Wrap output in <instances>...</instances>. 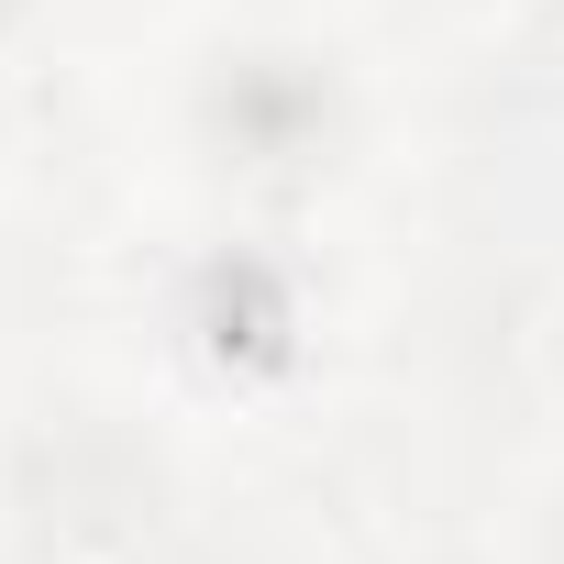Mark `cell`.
<instances>
[{"label": "cell", "instance_id": "1", "mask_svg": "<svg viewBox=\"0 0 564 564\" xmlns=\"http://www.w3.org/2000/svg\"><path fill=\"white\" fill-rule=\"evenodd\" d=\"M0 509L34 564H133L177 520V454L122 399H34L0 443Z\"/></svg>", "mask_w": 564, "mask_h": 564}, {"label": "cell", "instance_id": "7", "mask_svg": "<svg viewBox=\"0 0 564 564\" xmlns=\"http://www.w3.org/2000/svg\"><path fill=\"white\" fill-rule=\"evenodd\" d=\"M23 12H34V0H0V34H12V23H23Z\"/></svg>", "mask_w": 564, "mask_h": 564}, {"label": "cell", "instance_id": "2", "mask_svg": "<svg viewBox=\"0 0 564 564\" xmlns=\"http://www.w3.org/2000/svg\"><path fill=\"white\" fill-rule=\"evenodd\" d=\"M199 144L221 177H254V188H322L355 144V100H344V67L322 45H221L199 100H188Z\"/></svg>", "mask_w": 564, "mask_h": 564}, {"label": "cell", "instance_id": "6", "mask_svg": "<svg viewBox=\"0 0 564 564\" xmlns=\"http://www.w3.org/2000/svg\"><path fill=\"white\" fill-rule=\"evenodd\" d=\"M542 377H553V399H564V322L542 333Z\"/></svg>", "mask_w": 564, "mask_h": 564}, {"label": "cell", "instance_id": "4", "mask_svg": "<svg viewBox=\"0 0 564 564\" xmlns=\"http://www.w3.org/2000/svg\"><path fill=\"white\" fill-rule=\"evenodd\" d=\"M133 564H265V553H254V542H232V531H188V520H166Z\"/></svg>", "mask_w": 564, "mask_h": 564}, {"label": "cell", "instance_id": "5", "mask_svg": "<svg viewBox=\"0 0 564 564\" xmlns=\"http://www.w3.org/2000/svg\"><path fill=\"white\" fill-rule=\"evenodd\" d=\"M531 564H564V487H553L542 520H531Z\"/></svg>", "mask_w": 564, "mask_h": 564}, {"label": "cell", "instance_id": "3", "mask_svg": "<svg viewBox=\"0 0 564 564\" xmlns=\"http://www.w3.org/2000/svg\"><path fill=\"white\" fill-rule=\"evenodd\" d=\"M465 111H487V122H564V0H531V12L487 45V67L465 78Z\"/></svg>", "mask_w": 564, "mask_h": 564}]
</instances>
